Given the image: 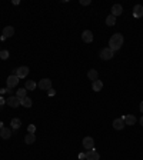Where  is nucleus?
Returning a JSON list of instances; mask_svg holds the SVG:
<instances>
[{
    "instance_id": "393cba45",
    "label": "nucleus",
    "mask_w": 143,
    "mask_h": 160,
    "mask_svg": "<svg viewBox=\"0 0 143 160\" xmlns=\"http://www.w3.org/2000/svg\"><path fill=\"white\" fill-rule=\"evenodd\" d=\"M27 130H29V133H35L36 132V126L35 125H30L27 127Z\"/></svg>"
},
{
    "instance_id": "0eeeda50",
    "label": "nucleus",
    "mask_w": 143,
    "mask_h": 160,
    "mask_svg": "<svg viewBox=\"0 0 143 160\" xmlns=\"http://www.w3.org/2000/svg\"><path fill=\"white\" fill-rule=\"evenodd\" d=\"M83 147L85 149H87V150H93V147H94V140L92 139V137H85L83 139Z\"/></svg>"
},
{
    "instance_id": "4468645a",
    "label": "nucleus",
    "mask_w": 143,
    "mask_h": 160,
    "mask_svg": "<svg viewBox=\"0 0 143 160\" xmlns=\"http://www.w3.org/2000/svg\"><path fill=\"white\" fill-rule=\"evenodd\" d=\"M86 159H87V160H99V159H100V156H99V153H97V152H94V150H89V152L86 153Z\"/></svg>"
},
{
    "instance_id": "39448f33",
    "label": "nucleus",
    "mask_w": 143,
    "mask_h": 160,
    "mask_svg": "<svg viewBox=\"0 0 143 160\" xmlns=\"http://www.w3.org/2000/svg\"><path fill=\"white\" fill-rule=\"evenodd\" d=\"M39 89H42V90L52 89V80H49V79H42V80L39 82Z\"/></svg>"
},
{
    "instance_id": "6e6552de",
    "label": "nucleus",
    "mask_w": 143,
    "mask_h": 160,
    "mask_svg": "<svg viewBox=\"0 0 143 160\" xmlns=\"http://www.w3.org/2000/svg\"><path fill=\"white\" fill-rule=\"evenodd\" d=\"M123 120H125V125H127V126H133V125H136V122H137V119H136L133 114L123 116Z\"/></svg>"
},
{
    "instance_id": "2eb2a0df",
    "label": "nucleus",
    "mask_w": 143,
    "mask_h": 160,
    "mask_svg": "<svg viewBox=\"0 0 143 160\" xmlns=\"http://www.w3.org/2000/svg\"><path fill=\"white\" fill-rule=\"evenodd\" d=\"M15 35V29L12 27V26H6L4 29H3V36L7 39V37H12V36Z\"/></svg>"
},
{
    "instance_id": "20e7f679",
    "label": "nucleus",
    "mask_w": 143,
    "mask_h": 160,
    "mask_svg": "<svg viewBox=\"0 0 143 160\" xmlns=\"http://www.w3.org/2000/svg\"><path fill=\"white\" fill-rule=\"evenodd\" d=\"M112 57H113V52H112L109 47H105V49L100 50V59H103V60H110Z\"/></svg>"
},
{
    "instance_id": "423d86ee",
    "label": "nucleus",
    "mask_w": 143,
    "mask_h": 160,
    "mask_svg": "<svg viewBox=\"0 0 143 160\" xmlns=\"http://www.w3.org/2000/svg\"><path fill=\"white\" fill-rule=\"evenodd\" d=\"M6 103L10 107H19L20 106V99H19L17 96H10V97L6 100Z\"/></svg>"
},
{
    "instance_id": "9d476101",
    "label": "nucleus",
    "mask_w": 143,
    "mask_h": 160,
    "mask_svg": "<svg viewBox=\"0 0 143 160\" xmlns=\"http://www.w3.org/2000/svg\"><path fill=\"white\" fill-rule=\"evenodd\" d=\"M123 13V7L120 6V4H115L113 7H112V16H120Z\"/></svg>"
},
{
    "instance_id": "5701e85b",
    "label": "nucleus",
    "mask_w": 143,
    "mask_h": 160,
    "mask_svg": "<svg viewBox=\"0 0 143 160\" xmlns=\"http://www.w3.org/2000/svg\"><path fill=\"white\" fill-rule=\"evenodd\" d=\"M16 96H17L19 99H23V97H26V89H19L17 93H16Z\"/></svg>"
},
{
    "instance_id": "6ab92c4d",
    "label": "nucleus",
    "mask_w": 143,
    "mask_h": 160,
    "mask_svg": "<svg viewBox=\"0 0 143 160\" xmlns=\"http://www.w3.org/2000/svg\"><path fill=\"white\" fill-rule=\"evenodd\" d=\"M97 76H99V73H97V70H94V69H90V70L87 71V77H89L92 82L97 80Z\"/></svg>"
},
{
    "instance_id": "c756f323",
    "label": "nucleus",
    "mask_w": 143,
    "mask_h": 160,
    "mask_svg": "<svg viewBox=\"0 0 143 160\" xmlns=\"http://www.w3.org/2000/svg\"><path fill=\"white\" fill-rule=\"evenodd\" d=\"M4 93H7V89H0V94H4Z\"/></svg>"
},
{
    "instance_id": "a211bd4d",
    "label": "nucleus",
    "mask_w": 143,
    "mask_h": 160,
    "mask_svg": "<svg viewBox=\"0 0 143 160\" xmlns=\"http://www.w3.org/2000/svg\"><path fill=\"white\" fill-rule=\"evenodd\" d=\"M20 105H22V106H24V107H32V105H33V103H32V99L26 96V97L20 99Z\"/></svg>"
},
{
    "instance_id": "1a4fd4ad",
    "label": "nucleus",
    "mask_w": 143,
    "mask_h": 160,
    "mask_svg": "<svg viewBox=\"0 0 143 160\" xmlns=\"http://www.w3.org/2000/svg\"><path fill=\"white\" fill-rule=\"evenodd\" d=\"M82 39H83L85 43H92L93 42V33L90 30H85L83 35H82Z\"/></svg>"
},
{
    "instance_id": "7ed1b4c3",
    "label": "nucleus",
    "mask_w": 143,
    "mask_h": 160,
    "mask_svg": "<svg viewBox=\"0 0 143 160\" xmlns=\"http://www.w3.org/2000/svg\"><path fill=\"white\" fill-rule=\"evenodd\" d=\"M6 83H7V89H15V87L17 86V83H19V77L16 76V74H12V76L7 77Z\"/></svg>"
},
{
    "instance_id": "7c9ffc66",
    "label": "nucleus",
    "mask_w": 143,
    "mask_h": 160,
    "mask_svg": "<svg viewBox=\"0 0 143 160\" xmlns=\"http://www.w3.org/2000/svg\"><path fill=\"white\" fill-rule=\"evenodd\" d=\"M140 112H142V113H143V102H142V103H140Z\"/></svg>"
},
{
    "instance_id": "f257e3e1",
    "label": "nucleus",
    "mask_w": 143,
    "mask_h": 160,
    "mask_svg": "<svg viewBox=\"0 0 143 160\" xmlns=\"http://www.w3.org/2000/svg\"><path fill=\"white\" fill-rule=\"evenodd\" d=\"M122 44H123V36L120 35V33H115V35L110 37V40H109V49L112 52L119 50L122 47Z\"/></svg>"
},
{
    "instance_id": "473e14b6",
    "label": "nucleus",
    "mask_w": 143,
    "mask_h": 160,
    "mask_svg": "<svg viewBox=\"0 0 143 160\" xmlns=\"http://www.w3.org/2000/svg\"><path fill=\"white\" fill-rule=\"evenodd\" d=\"M1 129H3V123L0 122V130H1Z\"/></svg>"
},
{
    "instance_id": "bb28decb",
    "label": "nucleus",
    "mask_w": 143,
    "mask_h": 160,
    "mask_svg": "<svg viewBox=\"0 0 143 160\" xmlns=\"http://www.w3.org/2000/svg\"><path fill=\"white\" fill-rule=\"evenodd\" d=\"M47 93H49V96H54V94H56L54 89H49V90H47Z\"/></svg>"
},
{
    "instance_id": "f03ea898",
    "label": "nucleus",
    "mask_w": 143,
    "mask_h": 160,
    "mask_svg": "<svg viewBox=\"0 0 143 160\" xmlns=\"http://www.w3.org/2000/svg\"><path fill=\"white\" fill-rule=\"evenodd\" d=\"M13 74H16L19 79H24V77L29 74V67H26V66H20V67H17L16 70H13Z\"/></svg>"
},
{
    "instance_id": "72a5a7b5",
    "label": "nucleus",
    "mask_w": 143,
    "mask_h": 160,
    "mask_svg": "<svg viewBox=\"0 0 143 160\" xmlns=\"http://www.w3.org/2000/svg\"><path fill=\"white\" fill-rule=\"evenodd\" d=\"M0 52H1V50H0Z\"/></svg>"
},
{
    "instance_id": "2f4dec72",
    "label": "nucleus",
    "mask_w": 143,
    "mask_h": 160,
    "mask_svg": "<svg viewBox=\"0 0 143 160\" xmlns=\"http://www.w3.org/2000/svg\"><path fill=\"white\" fill-rule=\"evenodd\" d=\"M140 126H143V116L140 117Z\"/></svg>"
},
{
    "instance_id": "4be33fe9",
    "label": "nucleus",
    "mask_w": 143,
    "mask_h": 160,
    "mask_svg": "<svg viewBox=\"0 0 143 160\" xmlns=\"http://www.w3.org/2000/svg\"><path fill=\"white\" fill-rule=\"evenodd\" d=\"M24 89H27V90H35L36 89V83L33 82V80H27L26 82V87Z\"/></svg>"
},
{
    "instance_id": "ddd939ff",
    "label": "nucleus",
    "mask_w": 143,
    "mask_h": 160,
    "mask_svg": "<svg viewBox=\"0 0 143 160\" xmlns=\"http://www.w3.org/2000/svg\"><path fill=\"white\" fill-rule=\"evenodd\" d=\"M10 136H12V130H10V129H7V127H3V129L0 130V137H3L4 140L10 139Z\"/></svg>"
},
{
    "instance_id": "dca6fc26",
    "label": "nucleus",
    "mask_w": 143,
    "mask_h": 160,
    "mask_svg": "<svg viewBox=\"0 0 143 160\" xmlns=\"http://www.w3.org/2000/svg\"><path fill=\"white\" fill-rule=\"evenodd\" d=\"M10 126H12V129H13V130H17V129H20V126H22V120L17 119V117H15V119H12Z\"/></svg>"
},
{
    "instance_id": "b1692460",
    "label": "nucleus",
    "mask_w": 143,
    "mask_h": 160,
    "mask_svg": "<svg viewBox=\"0 0 143 160\" xmlns=\"http://www.w3.org/2000/svg\"><path fill=\"white\" fill-rule=\"evenodd\" d=\"M0 59H3V60L9 59V52H7V50H1V52H0Z\"/></svg>"
},
{
    "instance_id": "c85d7f7f",
    "label": "nucleus",
    "mask_w": 143,
    "mask_h": 160,
    "mask_svg": "<svg viewBox=\"0 0 143 160\" xmlns=\"http://www.w3.org/2000/svg\"><path fill=\"white\" fill-rule=\"evenodd\" d=\"M79 157H80V159H86V153H82V154H79Z\"/></svg>"
},
{
    "instance_id": "f3484780",
    "label": "nucleus",
    "mask_w": 143,
    "mask_h": 160,
    "mask_svg": "<svg viewBox=\"0 0 143 160\" xmlns=\"http://www.w3.org/2000/svg\"><path fill=\"white\" fill-rule=\"evenodd\" d=\"M92 89L94 90V91H100V90L103 89V83H102L100 80H94V82L92 83Z\"/></svg>"
},
{
    "instance_id": "cd10ccee",
    "label": "nucleus",
    "mask_w": 143,
    "mask_h": 160,
    "mask_svg": "<svg viewBox=\"0 0 143 160\" xmlns=\"http://www.w3.org/2000/svg\"><path fill=\"white\" fill-rule=\"evenodd\" d=\"M4 103H6V100H4L3 97H0V109H1V106H3Z\"/></svg>"
},
{
    "instance_id": "412c9836",
    "label": "nucleus",
    "mask_w": 143,
    "mask_h": 160,
    "mask_svg": "<svg viewBox=\"0 0 143 160\" xmlns=\"http://www.w3.org/2000/svg\"><path fill=\"white\" fill-rule=\"evenodd\" d=\"M115 23H116V17H115V16L110 15V16H107L106 17V24L107 26H115Z\"/></svg>"
},
{
    "instance_id": "f8f14e48",
    "label": "nucleus",
    "mask_w": 143,
    "mask_h": 160,
    "mask_svg": "<svg viewBox=\"0 0 143 160\" xmlns=\"http://www.w3.org/2000/svg\"><path fill=\"white\" fill-rule=\"evenodd\" d=\"M125 120H123V117H120V119H116L115 122H113V127L116 129V130H122L123 127H125Z\"/></svg>"
},
{
    "instance_id": "aec40b11",
    "label": "nucleus",
    "mask_w": 143,
    "mask_h": 160,
    "mask_svg": "<svg viewBox=\"0 0 143 160\" xmlns=\"http://www.w3.org/2000/svg\"><path fill=\"white\" fill-rule=\"evenodd\" d=\"M35 140H36L35 133H27V134H26V137H24L26 144H32V143H35Z\"/></svg>"
},
{
    "instance_id": "a878e982",
    "label": "nucleus",
    "mask_w": 143,
    "mask_h": 160,
    "mask_svg": "<svg viewBox=\"0 0 143 160\" xmlns=\"http://www.w3.org/2000/svg\"><path fill=\"white\" fill-rule=\"evenodd\" d=\"M80 4L82 6H87V4H90V0H80Z\"/></svg>"
},
{
    "instance_id": "9b49d317",
    "label": "nucleus",
    "mask_w": 143,
    "mask_h": 160,
    "mask_svg": "<svg viewBox=\"0 0 143 160\" xmlns=\"http://www.w3.org/2000/svg\"><path fill=\"white\" fill-rule=\"evenodd\" d=\"M133 16L135 17H142L143 16V6H140V4H136L135 7H133Z\"/></svg>"
}]
</instances>
